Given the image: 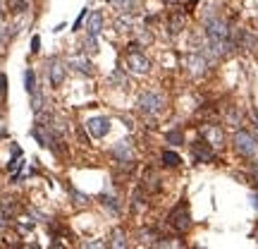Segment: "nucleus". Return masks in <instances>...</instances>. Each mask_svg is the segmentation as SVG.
Wrapping results in <instances>:
<instances>
[{"mask_svg":"<svg viewBox=\"0 0 258 249\" xmlns=\"http://www.w3.org/2000/svg\"><path fill=\"white\" fill-rule=\"evenodd\" d=\"M167 225L175 230V233H187L191 228V216H189V206H187V201H179L172 211H170V216H167Z\"/></svg>","mask_w":258,"mask_h":249,"instance_id":"20e7f679","label":"nucleus"},{"mask_svg":"<svg viewBox=\"0 0 258 249\" xmlns=\"http://www.w3.org/2000/svg\"><path fill=\"white\" fill-rule=\"evenodd\" d=\"M108 84L110 86H120V89H127L129 82H127V74H124V69H115L112 74L108 77Z\"/></svg>","mask_w":258,"mask_h":249,"instance_id":"a211bd4d","label":"nucleus"},{"mask_svg":"<svg viewBox=\"0 0 258 249\" xmlns=\"http://www.w3.org/2000/svg\"><path fill=\"white\" fill-rule=\"evenodd\" d=\"M187 27V17L182 12H175L172 17H170V22H167V29H170V36H177L182 29Z\"/></svg>","mask_w":258,"mask_h":249,"instance_id":"2eb2a0df","label":"nucleus"},{"mask_svg":"<svg viewBox=\"0 0 258 249\" xmlns=\"http://www.w3.org/2000/svg\"><path fill=\"white\" fill-rule=\"evenodd\" d=\"M141 189L146 194H155L160 189V178L153 173V170H146V175H144V182H141Z\"/></svg>","mask_w":258,"mask_h":249,"instance_id":"ddd939ff","label":"nucleus"},{"mask_svg":"<svg viewBox=\"0 0 258 249\" xmlns=\"http://www.w3.org/2000/svg\"><path fill=\"white\" fill-rule=\"evenodd\" d=\"M129 29H132V14H120L117 22H115V31L124 34V31H129Z\"/></svg>","mask_w":258,"mask_h":249,"instance_id":"412c9836","label":"nucleus"},{"mask_svg":"<svg viewBox=\"0 0 258 249\" xmlns=\"http://www.w3.org/2000/svg\"><path fill=\"white\" fill-rule=\"evenodd\" d=\"M101 204H103L105 208H110V211H112V216H117V213H120V204H117V196L108 194V189L101 194Z\"/></svg>","mask_w":258,"mask_h":249,"instance_id":"f3484780","label":"nucleus"},{"mask_svg":"<svg viewBox=\"0 0 258 249\" xmlns=\"http://www.w3.org/2000/svg\"><path fill=\"white\" fill-rule=\"evenodd\" d=\"M108 245H110V247H115V249H124V247H127L129 242H127V235H124V230H120V228H117V230H112V233H110Z\"/></svg>","mask_w":258,"mask_h":249,"instance_id":"dca6fc26","label":"nucleus"},{"mask_svg":"<svg viewBox=\"0 0 258 249\" xmlns=\"http://www.w3.org/2000/svg\"><path fill=\"white\" fill-rule=\"evenodd\" d=\"M101 29H103V12H101V10H94V12L86 17V34L98 36Z\"/></svg>","mask_w":258,"mask_h":249,"instance_id":"f8f14e48","label":"nucleus"},{"mask_svg":"<svg viewBox=\"0 0 258 249\" xmlns=\"http://www.w3.org/2000/svg\"><path fill=\"white\" fill-rule=\"evenodd\" d=\"M191 161L194 163H213L215 161V151L208 141H194L191 144Z\"/></svg>","mask_w":258,"mask_h":249,"instance_id":"423d86ee","label":"nucleus"},{"mask_svg":"<svg viewBox=\"0 0 258 249\" xmlns=\"http://www.w3.org/2000/svg\"><path fill=\"white\" fill-rule=\"evenodd\" d=\"M46 72H48V82L51 86H60V84L65 82V74H67V67L62 65V60L60 58H51L48 62H46Z\"/></svg>","mask_w":258,"mask_h":249,"instance_id":"0eeeda50","label":"nucleus"},{"mask_svg":"<svg viewBox=\"0 0 258 249\" xmlns=\"http://www.w3.org/2000/svg\"><path fill=\"white\" fill-rule=\"evenodd\" d=\"M110 127H112L110 118H103V115H98V118H89V120H86V132H89L94 139H103L110 132Z\"/></svg>","mask_w":258,"mask_h":249,"instance_id":"6e6552de","label":"nucleus"},{"mask_svg":"<svg viewBox=\"0 0 258 249\" xmlns=\"http://www.w3.org/2000/svg\"><path fill=\"white\" fill-rule=\"evenodd\" d=\"M210 62H213V58L208 56V53H204V51L189 53V56L184 58V67L189 69V74H194V77H201V74H206L208 67H210Z\"/></svg>","mask_w":258,"mask_h":249,"instance_id":"39448f33","label":"nucleus"},{"mask_svg":"<svg viewBox=\"0 0 258 249\" xmlns=\"http://www.w3.org/2000/svg\"><path fill=\"white\" fill-rule=\"evenodd\" d=\"M201 134L206 137V141L210 146H222L225 144V132H222L220 124H204L201 127Z\"/></svg>","mask_w":258,"mask_h":249,"instance_id":"9d476101","label":"nucleus"},{"mask_svg":"<svg viewBox=\"0 0 258 249\" xmlns=\"http://www.w3.org/2000/svg\"><path fill=\"white\" fill-rule=\"evenodd\" d=\"M163 2H177V0H163Z\"/></svg>","mask_w":258,"mask_h":249,"instance_id":"c85d7f7f","label":"nucleus"},{"mask_svg":"<svg viewBox=\"0 0 258 249\" xmlns=\"http://www.w3.org/2000/svg\"><path fill=\"white\" fill-rule=\"evenodd\" d=\"M69 67L74 69V72H79V74H84V77H89V74H94V65H91V58L86 56H74V58H69V62H67Z\"/></svg>","mask_w":258,"mask_h":249,"instance_id":"9b49d317","label":"nucleus"},{"mask_svg":"<svg viewBox=\"0 0 258 249\" xmlns=\"http://www.w3.org/2000/svg\"><path fill=\"white\" fill-rule=\"evenodd\" d=\"M136 106H139V111L144 113L146 118H149V115L153 118V115H158V113L163 111L165 98H163V94H158V91H141Z\"/></svg>","mask_w":258,"mask_h":249,"instance_id":"7ed1b4c3","label":"nucleus"},{"mask_svg":"<svg viewBox=\"0 0 258 249\" xmlns=\"http://www.w3.org/2000/svg\"><path fill=\"white\" fill-rule=\"evenodd\" d=\"M39 51H41V39L34 36V39H31V53H39Z\"/></svg>","mask_w":258,"mask_h":249,"instance_id":"a878e982","label":"nucleus"},{"mask_svg":"<svg viewBox=\"0 0 258 249\" xmlns=\"http://www.w3.org/2000/svg\"><path fill=\"white\" fill-rule=\"evenodd\" d=\"M251 180H254V182L258 185V161L254 163V166H251Z\"/></svg>","mask_w":258,"mask_h":249,"instance_id":"bb28decb","label":"nucleus"},{"mask_svg":"<svg viewBox=\"0 0 258 249\" xmlns=\"http://www.w3.org/2000/svg\"><path fill=\"white\" fill-rule=\"evenodd\" d=\"M160 161H163L165 168H177V166H182V158H179V153H175V151H163Z\"/></svg>","mask_w":258,"mask_h":249,"instance_id":"aec40b11","label":"nucleus"},{"mask_svg":"<svg viewBox=\"0 0 258 249\" xmlns=\"http://www.w3.org/2000/svg\"><path fill=\"white\" fill-rule=\"evenodd\" d=\"M110 156L115 158V161H120V163H129V161H134V151H132V141H127V139H120L112 149H110Z\"/></svg>","mask_w":258,"mask_h":249,"instance_id":"1a4fd4ad","label":"nucleus"},{"mask_svg":"<svg viewBox=\"0 0 258 249\" xmlns=\"http://www.w3.org/2000/svg\"><path fill=\"white\" fill-rule=\"evenodd\" d=\"M5 94H7V77L0 74V101H5Z\"/></svg>","mask_w":258,"mask_h":249,"instance_id":"393cba45","label":"nucleus"},{"mask_svg":"<svg viewBox=\"0 0 258 249\" xmlns=\"http://www.w3.org/2000/svg\"><path fill=\"white\" fill-rule=\"evenodd\" d=\"M110 5L120 14H134L139 12V0H110Z\"/></svg>","mask_w":258,"mask_h":249,"instance_id":"4468645a","label":"nucleus"},{"mask_svg":"<svg viewBox=\"0 0 258 249\" xmlns=\"http://www.w3.org/2000/svg\"><path fill=\"white\" fill-rule=\"evenodd\" d=\"M165 139H167V144H175V146L184 144V134H182V129H172V132H167Z\"/></svg>","mask_w":258,"mask_h":249,"instance_id":"5701e85b","label":"nucleus"},{"mask_svg":"<svg viewBox=\"0 0 258 249\" xmlns=\"http://www.w3.org/2000/svg\"><path fill=\"white\" fill-rule=\"evenodd\" d=\"M251 204H254V208L258 211V192H254L251 194Z\"/></svg>","mask_w":258,"mask_h":249,"instance_id":"cd10ccee","label":"nucleus"},{"mask_svg":"<svg viewBox=\"0 0 258 249\" xmlns=\"http://www.w3.org/2000/svg\"><path fill=\"white\" fill-rule=\"evenodd\" d=\"M139 46H141V43H132V46H127L124 62H127V69L134 72V74H149L153 65H151L149 56H144V53L139 51Z\"/></svg>","mask_w":258,"mask_h":249,"instance_id":"f03ea898","label":"nucleus"},{"mask_svg":"<svg viewBox=\"0 0 258 249\" xmlns=\"http://www.w3.org/2000/svg\"><path fill=\"white\" fill-rule=\"evenodd\" d=\"M69 199H72V204H74V206H79V208L89 204V196L82 194V192H77V189H72V187H69Z\"/></svg>","mask_w":258,"mask_h":249,"instance_id":"4be33fe9","label":"nucleus"},{"mask_svg":"<svg viewBox=\"0 0 258 249\" xmlns=\"http://www.w3.org/2000/svg\"><path fill=\"white\" fill-rule=\"evenodd\" d=\"M232 146L242 158H256L258 156V141L249 129H237L232 137Z\"/></svg>","mask_w":258,"mask_h":249,"instance_id":"f257e3e1","label":"nucleus"},{"mask_svg":"<svg viewBox=\"0 0 258 249\" xmlns=\"http://www.w3.org/2000/svg\"><path fill=\"white\" fill-rule=\"evenodd\" d=\"M82 51L86 53V56H96V53H98V36L86 34V39L82 41Z\"/></svg>","mask_w":258,"mask_h":249,"instance_id":"6ab92c4d","label":"nucleus"},{"mask_svg":"<svg viewBox=\"0 0 258 249\" xmlns=\"http://www.w3.org/2000/svg\"><path fill=\"white\" fill-rule=\"evenodd\" d=\"M24 86H27L29 94H31V91H34V89L39 86V84H36V74H34L31 69H27V72H24Z\"/></svg>","mask_w":258,"mask_h":249,"instance_id":"b1692460","label":"nucleus"}]
</instances>
